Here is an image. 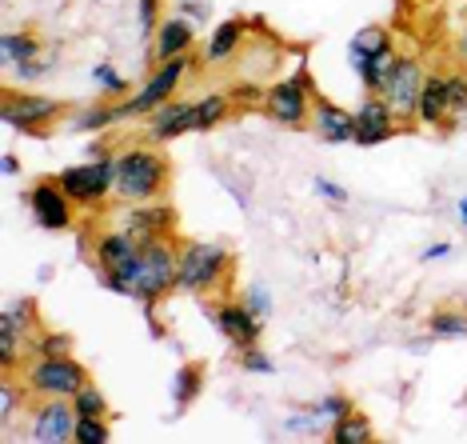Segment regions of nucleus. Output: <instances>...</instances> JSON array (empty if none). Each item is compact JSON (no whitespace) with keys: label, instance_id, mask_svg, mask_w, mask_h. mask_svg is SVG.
I'll list each match as a JSON object with an SVG mask.
<instances>
[{"label":"nucleus","instance_id":"1","mask_svg":"<svg viewBox=\"0 0 467 444\" xmlns=\"http://www.w3.org/2000/svg\"><path fill=\"white\" fill-rule=\"evenodd\" d=\"M168 188V156L156 144H132L116 153V196L129 205L161 200Z\"/></svg>","mask_w":467,"mask_h":444},{"label":"nucleus","instance_id":"2","mask_svg":"<svg viewBox=\"0 0 467 444\" xmlns=\"http://www.w3.org/2000/svg\"><path fill=\"white\" fill-rule=\"evenodd\" d=\"M228 248L216 245V240H188L180 245V260H176V292H192L204 296L212 292L228 272Z\"/></svg>","mask_w":467,"mask_h":444},{"label":"nucleus","instance_id":"3","mask_svg":"<svg viewBox=\"0 0 467 444\" xmlns=\"http://www.w3.org/2000/svg\"><path fill=\"white\" fill-rule=\"evenodd\" d=\"M176 260H180V248L168 245V237L161 240H148L136 252V264H132V296L144 304L161 301L164 292L176 289Z\"/></svg>","mask_w":467,"mask_h":444},{"label":"nucleus","instance_id":"4","mask_svg":"<svg viewBox=\"0 0 467 444\" xmlns=\"http://www.w3.org/2000/svg\"><path fill=\"white\" fill-rule=\"evenodd\" d=\"M65 185V193L72 196V205H100L109 193H116V153H104V148H92L88 164H72L57 176Z\"/></svg>","mask_w":467,"mask_h":444},{"label":"nucleus","instance_id":"5","mask_svg":"<svg viewBox=\"0 0 467 444\" xmlns=\"http://www.w3.org/2000/svg\"><path fill=\"white\" fill-rule=\"evenodd\" d=\"M25 385H28V393L40 396V400H48V396L72 400L84 385H88V368L80 361H72V353L68 356H36L25 373Z\"/></svg>","mask_w":467,"mask_h":444},{"label":"nucleus","instance_id":"6","mask_svg":"<svg viewBox=\"0 0 467 444\" xmlns=\"http://www.w3.org/2000/svg\"><path fill=\"white\" fill-rule=\"evenodd\" d=\"M188 69H192V52H184V57H172V60H161L156 72L144 80V89L136 92L132 100L116 104V116H120V121H129V116H152L161 104L172 100V92L180 89V80H184Z\"/></svg>","mask_w":467,"mask_h":444},{"label":"nucleus","instance_id":"7","mask_svg":"<svg viewBox=\"0 0 467 444\" xmlns=\"http://www.w3.org/2000/svg\"><path fill=\"white\" fill-rule=\"evenodd\" d=\"M33 341H36V304H33V296L8 301L5 309H0V373H13Z\"/></svg>","mask_w":467,"mask_h":444},{"label":"nucleus","instance_id":"8","mask_svg":"<svg viewBox=\"0 0 467 444\" xmlns=\"http://www.w3.org/2000/svg\"><path fill=\"white\" fill-rule=\"evenodd\" d=\"M264 112H268L275 124H284V129H300L307 121V112H312V92H307V84H304V72L272 84V89L264 92Z\"/></svg>","mask_w":467,"mask_h":444},{"label":"nucleus","instance_id":"9","mask_svg":"<svg viewBox=\"0 0 467 444\" xmlns=\"http://www.w3.org/2000/svg\"><path fill=\"white\" fill-rule=\"evenodd\" d=\"M28 208H33L36 225L45 232H68L72 228V196L65 193V185L52 176V181H36L28 188Z\"/></svg>","mask_w":467,"mask_h":444},{"label":"nucleus","instance_id":"10","mask_svg":"<svg viewBox=\"0 0 467 444\" xmlns=\"http://www.w3.org/2000/svg\"><path fill=\"white\" fill-rule=\"evenodd\" d=\"M423 80H428V72H423L420 60L416 57H400L396 69H391V77H388V84L379 89V97L391 104V112L396 116H416Z\"/></svg>","mask_w":467,"mask_h":444},{"label":"nucleus","instance_id":"11","mask_svg":"<svg viewBox=\"0 0 467 444\" xmlns=\"http://www.w3.org/2000/svg\"><path fill=\"white\" fill-rule=\"evenodd\" d=\"M77 405L68 396H48L40 400V408L33 412V440L36 444H68L77 437Z\"/></svg>","mask_w":467,"mask_h":444},{"label":"nucleus","instance_id":"12","mask_svg":"<svg viewBox=\"0 0 467 444\" xmlns=\"http://www.w3.org/2000/svg\"><path fill=\"white\" fill-rule=\"evenodd\" d=\"M8 129L16 132H40L45 124H52L60 116V100L52 97H33V92H25V97H8L5 109H0Z\"/></svg>","mask_w":467,"mask_h":444},{"label":"nucleus","instance_id":"13","mask_svg":"<svg viewBox=\"0 0 467 444\" xmlns=\"http://www.w3.org/2000/svg\"><path fill=\"white\" fill-rule=\"evenodd\" d=\"M184 132H196V100H168L152 112L144 141L148 144H168Z\"/></svg>","mask_w":467,"mask_h":444},{"label":"nucleus","instance_id":"14","mask_svg":"<svg viewBox=\"0 0 467 444\" xmlns=\"http://www.w3.org/2000/svg\"><path fill=\"white\" fill-rule=\"evenodd\" d=\"M396 121H400V116L391 112V104L379 97V92H376V97H368L356 109V144L371 148V144L391 141V136H396Z\"/></svg>","mask_w":467,"mask_h":444},{"label":"nucleus","instance_id":"15","mask_svg":"<svg viewBox=\"0 0 467 444\" xmlns=\"http://www.w3.org/2000/svg\"><path fill=\"white\" fill-rule=\"evenodd\" d=\"M312 132L320 136L324 144H348L356 141V112L339 109V104L312 97Z\"/></svg>","mask_w":467,"mask_h":444},{"label":"nucleus","instance_id":"16","mask_svg":"<svg viewBox=\"0 0 467 444\" xmlns=\"http://www.w3.org/2000/svg\"><path fill=\"white\" fill-rule=\"evenodd\" d=\"M176 225V213L164 205V200H148V205H132V213L124 217V232H132L140 245H148V240H161L168 237Z\"/></svg>","mask_w":467,"mask_h":444},{"label":"nucleus","instance_id":"17","mask_svg":"<svg viewBox=\"0 0 467 444\" xmlns=\"http://www.w3.org/2000/svg\"><path fill=\"white\" fill-rule=\"evenodd\" d=\"M212 324H216V329L224 333L232 344H240V348L256 344L260 333H264V321H260V316L252 312L244 301H240V304H220V309L212 312Z\"/></svg>","mask_w":467,"mask_h":444},{"label":"nucleus","instance_id":"18","mask_svg":"<svg viewBox=\"0 0 467 444\" xmlns=\"http://www.w3.org/2000/svg\"><path fill=\"white\" fill-rule=\"evenodd\" d=\"M192 40H196L192 20H184V16L164 20V25L156 28V37H152L156 65H161V60H172V57H184V52H192Z\"/></svg>","mask_w":467,"mask_h":444},{"label":"nucleus","instance_id":"19","mask_svg":"<svg viewBox=\"0 0 467 444\" xmlns=\"http://www.w3.org/2000/svg\"><path fill=\"white\" fill-rule=\"evenodd\" d=\"M136 252H140V240L132 237V232H109V237H100L97 245V264H100V277H109V272H124L129 264L136 260Z\"/></svg>","mask_w":467,"mask_h":444},{"label":"nucleus","instance_id":"20","mask_svg":"<svg viewBox=\"0 0 467 444\" xmlns=\"http://www.w3.org/2000/svg\"><path fill=\"white\" fill-rule=\"evenodd\" d=\"M352 60V69L359 72V80H364V89L368 92H379L388 84L391 77V69H396V52L391 48H379V52H364V57H348Z\"/></svg>","mask_w":467,"mask_h":444},{"label":"nucleus","instance_id":"21","mask_svg":"<svg viewBox=\"0 0 467 444\" xmlns=\"http://www.w3.org/2000/svg\"><path fill=\"white\" fill-rule=\"evenodd\" d=\"M416 121H423V124H443L448 121V77H428L423 80Z\"/></svg>","mask_w":467,"mask_h":444},{"label":"nucleus","instance_id":"22","mask_svg":"<svg viewBox=\"0 0 467 444\" xmlns=\"http://www.w3.org/2000/svg\"><path fill=\"white\" fill-rule=\"evenodd\" d=\"M244 33H248V25H244V20H220V28L208 37V48H204L208 65H220V60H228L232 52L240 48Z\"/></svg>","mask_w":467,"mask_h":444},{"label":"nucleus","instance_id":"23","mask_svg":"<svg viewBox=\"0 0 467 444\" xmlns=\"http://www.w3.org/2000/svg\"><path fill=\"white\" fill-rule=\"evenodd\" d=\"M327 437H332V444H371L376 432H371V420L364 417V412L352 408V412H344V417L336 420Z\"/></svg>","mask_w":467,"mask_h":444},{"label":"nucleus","instance_id":"24","mask_svg":"<svg viewBox=\"0 0 467 444\" xmlns=\"http://www.w3.org/2000/svg\"><path fill=\"white\" fill-rule=\"evenodd\" d=\"M36 52H40V40L28 37V33H5L0 37V57H5V65H13V69L33 65Z\"/></svg>","mask_w":467,"mask_h":444},{"label":"nucleus","instance_id":"25","mask_svg":"<svg viewBox=\"0 0 467 444\" xmlns=\"http://www.w3.org/2000/svg\"><path fill=\"white\" fill-rule=\"evenodd\" d=\"M228 112H232V97H228V92H208V97H200L196 100V132L216 129Z\"/></svg>","mask_w":467,"mask_h":444},{"label":"nucleus","instance_id":"26","mask_svg":"<svg viewBox=\"0 0 467 444\" xmlns=\"http://www.w3.org/2000/svg\"><path fill=\"white\" fill-rule=\"evenodd\" d=\"M200 385H204V373H200L196 365L180 368V373L172 376V405H176V412H184L200 396Z\"/></svg>","mask_w":467,"mask_h":444},{"label":"nucleus","instance_id":"27","mask_svg":"<svg viewBox=\"0 0 467 444\" xmlns=\"http://www.w3.org/2000/svg\"><path fill=\"white\" fill-rule=\"evenodd\" d=\"M284 428L296 432V437H324V432H332V420L320 412V405L307 408V412H292V417H284Z\"/></svg>","mask_w":467,"mask_h":444},{"label":"nucleus","instance_id":"28","mask_svg":"<svg viewBox=\"0 0 467 444\" xmlns=\"http://www.w3.org/2000/svg\"><path fill=\"white\" fill-rule=\"evenodd\" d=\"M28 396V385L20 388L13 376H0V432H8L13 428V420H16V408H20V400Z\"/></svg>","mask_w":467,"mask_h":444},{"label":"nucleus","instance_id":"29","mask_svg":"<svg viewBox=\"0 0 467 444\" xmlns=\"http://www.w3.org/2000/svg\"><path fill=\"white\" fill-rule=\"evenodd\" d=\"M428 333L431 336H443V341H460V336H467V312H451V309L431 312Z\"/></svg>","mask_w":467,"mask_h":444},{"label":"nucleus","instance_id":"30","mask_svg":"<svg viewBox=\"0 0 467 444\" xmlns=\"http://www.w3.org/2000/svg\"><path fill=\"white\" fill-rule=\"evenodd\" d=\"M379 48H391V37L384 33V28H376V25L359 28V33L348 40V57H364V52H379Z\"/></svg>","mask_w":467,"mask_h":444},{"label":"nucleus","instance_id":"31","mask_svg":"<svg viewBox=\"0 0 467 444\" xmlns=\"http://www.w3.org/2000/svg\"><path fill=\"white\" fill-rule=\"evenodd\" d=\"M77 444H109L112 440V428L104 417H77Z\"/></svg>","mask_w":467,"mask_h":444},{"label":"nucleus","instance_id":"32","mask_svg":"<svg viewBox=\"0 0 467 444\" xmlns=\"http://www.w3.org/2000/svg\"><path fill=\"white\" fill-rule=\"evenodd\" d=\"M72 405H77L80 417H109V400H104V393L92 385V380L80 388L77 396H72Z\"/></svg>","mask_w":467,"mask_h":444},{"label":"nucleus","instance_id":"33","mask_svg":"<svg viewBox=\"0 0 467 444\" xmlns=\"http://www.w3.org/2000/svg\"><path fill=\"white\" fill-rule=\"evenodd\" d=\"M112 121H120L116 109H100V104H92V109H84L77 121H72V132H100L104 124H112Z\"/></svg>","mask_w":467,"mask_h":444},{"label":"nucleus","instance_id":"34","mask_svg":"<svg viewBox=\"0 0 467 444\" xmlns=\"http://www.w3.org/2000/svg\"><path fill=\"white\" fill-rule=\"evenodd\" d=\"M72 336L68 333H40L33 341V356H68Z\"/></svg>","mask_w":467,"mask_h":444},{"label":"nucleus","instance_id":"35","mask_svg":"<svg viewBox=\"0 0 467 444\" xmlns=\"http://www.w3.org/2000/svg\"><path fill=\"white\" fill-rule=\"evenodd\" d=\"M240 365H244V373H260V376H272V373H275V361H272L268 353H264V348H256V344L244 348Z\"/></svg>","mask_w":467,"mask_h":444},{"label":"nucleus","instance_id":"36","mask_svg":"<svg viewBox=\"0 0 467 444\" xmlns=\"http://www.w3.org/2000/svg\"><path fill=\"white\" fill-rule=\"evenodd\" d=\"M92 84H97L100 92H109V97H120V92L129 89V84H124V77H120V72H116L112 65H97V69H92Z\"/></svg>","mask_w":467,"mask_h":444},{"label":"nucleus","instance_id":"37","mask_svg":"<svg viewBox=\"0 0 467 444\" xmlns=\"http://www.w3.org/2000/svg\"><path fill=\"white\" fill-rule=\"evenodd\" d=\"M467 112V77H448V121Z\"/></svg>","mask_w":467,"mask_h":444},{"label":"nucleus","instance_id":"38","mask_svg":"<svg viewBox=\"0 0 467 444\" xmlns=\"http://www.w3.org/2000/svg\"><path fill=\"white\" fill-rule=\"evenodd\" d=\"M312 188H316V196H324L327 205H348V188L344 185H336V181H327V176H312Z\"/></svg>","mask_w":467,"mask_h":444},{"label":"nucleus","instance_id":"39","mask_svg":"<svg viewBox=\"0 0 467 444\" xmlns=\"http://www.w3.org/2000/svg\"><path fill=\"white\" fill-rule=\"evenodd\" d=\"M244 304H248V309L256 312L260 321H268V316H272V296H268V289H260V284L244 292Z\"/></svg>","mask_w":467,"mask_h":444},{"label":"nucleus","instance_id":"40","mask_svg":"<svg viewBox=\"0 0 467 444\" xmlns=\"http://www.w3.org/2000/svg\"><path fill=\"white\" fill-rule=\"evenodd\" d=\"M320 412L336 425V420L344 417V412H352V405H348V396H336V393H332V396H324V400H320Z\"/></svg>","mask_w":467,"mask_h":444},{"label":"nucleus","instance_id":"41","mask_svg":"<svg viewBox=\"0 0 467 444\" xmlns=\"http://www.w3.org/2000/svg\"><path fill=\"white\" fill-rule=\"evenodd\" d=\"M451 257V245H448V240H435V245H428V248H423L420 252V260L423 264H435V260H448Z\"/></svg>","mask_w":467,"mask_h":444},{"label":"nucleus","instance_id":"42","mask_svg":"<svg viewBox=\"0 0 467 444\" xmlns=\"http://www.w3.org/2000/svg\"><path fill=\"white\" fill-rule=\"evenodd\" d=\"M152 20H156V0H140V33L152 37Z\"/></svg>","mask_w":467,"mask_h":444},{"label":"nucleus","instance_id":"43","mask_svg":"<svg viewBox=\"0 0 467 444\" xmlns=\"http://www.w3.org/2000/svg\"><path fill=\"white\" fill-rule=\"evenodd\" d=\"M0 168H5V176H16V173H20V161H16L13 153H5V161H0Z\"/></svg>","mask_w":467,"mask_h":444},{"label":"nucleus","instance_id":"44","mask_svg":"<svg viewBox=\"0 0 467 444\" xmlns=\"http://www.w3.org/2000/svg\"><path fill=\"white\" fill-rule=\"evenodd\" d=\"M455 217H460V225L467 228V196H460V205H455Z\"/></svg>","mask_w":467,"mask_h":444},{"label":"nucleus","instance_id":"45","mask_svg":"<svg viewBox=\"0 0 467 444\" xmlns=\"http://www.w3.org/2000/svg\"><path fill=\"white\" fill-rule=\"evenodd\" d=\"M463 309H467V301H463Z\"/></svg>","mask_w":467,"mask_h":444}]
</instances>
